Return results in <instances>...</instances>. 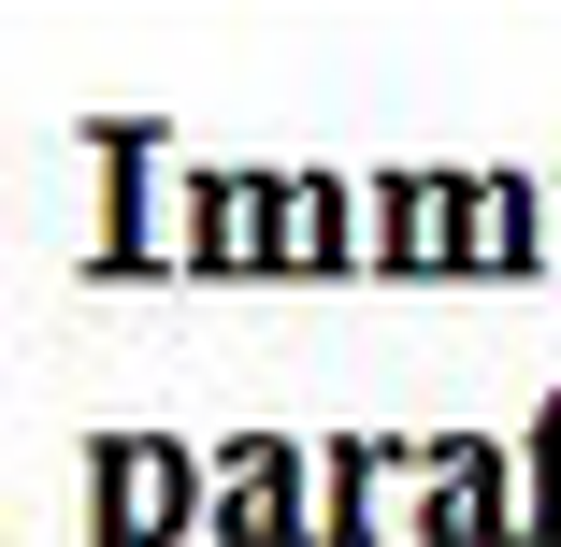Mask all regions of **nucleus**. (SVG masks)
<instances>
[{
    "label": "nucleus",
    "instance_id": "nucleus-3",
    "mask_svg": "<svg viewBox=\"0 0 561 547\" xmlns=\"http://www.w3.org/2000/svg\"><path fill=\"white\" fill-rule=\"evenodd\" d=\"M202 260L216 274H274V187H202Z\"/></svg>",
    "mask_w": 561,
    "mask_h": 547
},
{
    "label": "nucleus",
    "instance_id": "nucleus-7",
    "mask_svg": "<svg viewBox=\"0 0 561 547\" xmlns=\"http://www.w3.org/2000/svg\"><path fill=\"white\" fill-rule=\"evenodd\" d=\"M476 274H533V187H476Z\"/></svg>",
    "mask_w": 561,
    "mask_h": 547
},
{
    "label": "nucleus",
    "instance_id": "nucleus-5",
    "mask_svg": "<svg viewBox=\"0 0 561 547\" xmlns=\"http://www.w3.org/2000/svg\"><path fill=\"white\" fill-rule=\"evenodd\" d=\"M432 533H490L504 518V476H490V447H432V504H417Z\"/></svg>",
    "mask_w": 561,
    "mask_h": 547
},
{
    "label": "nucleus",
    "instance_id": "nucleus-8",
    "mask_svg": "<svg viewBox=\"0 0 561 547\" xmlns=\"http://www.w3.org/2000/svg\"><path fill=\"white\" fill-rule=\"evenodd\" d=\"M533 533H561V418H547V447H533V504H518Z\"/></svg>",
    "mask_w": 561,
    "mask_h": 547
},
{
    "label": "nucleus",
    "instance_id": "nucleus-1",
    "mask_svg": "<svg viewBox=\"0 0 561 547\" xmlns=\"http://www.w3.org/2000/svg\"><path fill=\"white\" fill-rule=\"evenodd\" d=\"M389 274H476V187L403 173L389 187Z\"/></svg>",
    "mask_w": 561,
    "mask_h": 547
},
{
    "label": "nucleus",
    "instance_id": "nucleus-6",
    "mask_svg": "<svg viewBox=\"0 0 561 547\" xmlns=\"http://www.w3.org/2000/svg\"><path fill=\"white\" fill-rule=\"evenodd\" d=\"M216 518H231V533H302L288 461H274V447H245V461H231V504H216Z\"/></svg>",
    "mask_w": 561,
    "mask_h": 547
},
{
    "label": "nucleus",
    "instance_id": "nucleus-4",
    "mask_svg": "<svg viewBox=\"0 0 561 547\" xmlns=\"http://www.w3.org/2000/svg\"><path fill=\"white\" fill-rule=\"evenodd\" d=\"M317 260H346V202H331L317 173L274 187V274H317Z\"/></svg>",
    "mask_w": 561,
    "mask_h": 547
},
{
    "label": "nucleus",
    "instance_id": "nucleus-2",
    "mask_svg": "<svg viewBox=\"0 0 561 547\" xmlns=\"http://www.w3.org/2000/svg\"><path fill=\"white\" fill-rule=\"evenodd\" d=\"M101 490H116V547H159V533H187L202 504V476L173 461V447H145V432H116V447H101Z\"/></svg>",
    "mask_w": 561,
    "mask_h": 547
}]
</instances>
